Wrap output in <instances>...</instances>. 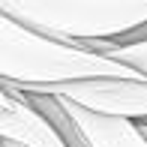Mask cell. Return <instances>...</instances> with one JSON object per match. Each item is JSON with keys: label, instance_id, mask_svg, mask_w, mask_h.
<instances>
[{"label": "cell", "instance_id": "cell-1", "mask_svg": "<svg viewBox=\"0 0 147 147\" xmlns=\"http://www.w3.org/2000/svg\"><path fill=\"white\" fill-rule=\"evenodd\" d=\"M102 78L135 81L144 75L99 51H87L81 45L42 36L0 15V81L6 87H63V84L102 81Z\"/></svg>", "mask_w": 147, "mask_h": 147}, {"label": "cell", "instance_id": "cell-2", "mask_svg": "<svg viewBox=\"0 0 147 147\" xmlns=\"http://www.w3.org/2000/svg\"><path fill=\"white\" fill-rule=\"evenodd\" d=\"M0 15L60 42H120L147 27V0H0Z\"/></svg>", "mask_w": 147, "mask_h": 147}, {"label": "cell", "instance_id": "cell-3", "mask_svg": "<svg viewBox=\"0 0 147 147\" xmlns=\"http://www.w3.org/2000/svg\"><path fill=\"white\" fill-rule=\"evenodd\" d=\"M18 93H45V96L66 99V102L87 108L93 114H102V117L147 123V78H135V81L102 78V81H78V84H63V87H30Z\"/></svg>", "mask_w": 147, "mask_h": 147}, {"label": "cell", "instance_id": "cell-4", "mask_svg": "<svg viewBox=\"0 0 147 147\" xmlns=\"http://www.w3.org/2000/svg\"><path fill=\"white\" fill-rule=\"evenodd\" d=\"M0 138L18 147H69L57 126L12 87H0Z\"/></svg>", "mask_w": 147, "mask_h": 147}, {"label": "cell", "instance_id": "cell-5", "mask_svg": "<svg viewBox=\"0 0 147 147\" xmlns=\"http://www.w3.org/2000/svg\"><path fill=\"white\" fill-rule=\"evenodd\" d=\"M60 102H63V108L69 111V117L75 120V126L81 129V135L87 138L90 147H147L144 132L138 129V123H132V120L93 114V111L78 108V105L66 102V99H60Z\"/></svg>", "mask_w": 147, "mask_h": 147}, {"label": "cell", "instance_id": "cell-6", "mask_svg": "<svg viewBox=\"0 0 147 147\" xmlns=\"http://www.w3.org/2000/svg\"><path fill=\"white\" fill-rule=\"evenodd\" d=\"M81 48L99 51V54L126 63L129 69L141 72L147 78V39H135V42H81Z\"/></svg>", "mask_w": 147, "mask_h": 147}, {"label": "cell", "instance_id": "cell-7", "mask_svg": "<svg viewBox=\"0 0 147 147\" xmlns=\"http://www.w3.org/2000/svg\"><path fill=\"white\" fill-rule=\"evenodd\" d=\"M135 39H147V27L135 30V33H129V36H126V39H120V42H135Z\"/></svg>", "mask_w": 147, "mask_h": 147}, {"label": "cell", "instance_id": "cell-8", "mask_svg": "<svg viewBox=\"0 0 147 147\" xmlns=\"http://www.w3.org/2000/svg\"><path fill=\"white\" fill-rule=\"evenodd\" d=\"M138 129H141V132H144V138H147V123H138Z\"/></svg>", "mask_w": 147, "mask_h": 147}, {"label": "cell", "instance_id": "cell-9", "mask_svg": "<svg viewBox=\"0 0 147 147\" xmlns=\"http://www.w3.org/2000/svg\"><path fill=\"white\" fill-rule=\"evenodd\" d=\"M0 147H18V144H9V141H0Z\"/></svg>", "mask_w": 147, "mask_h": 147}]
</instances>
